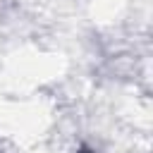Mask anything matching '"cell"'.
<instances>
[{
    "instance_id": "1",
    "label": "cell",
    "mask_w": 153,
    "mask_h": 153,
    "mask_svg": "<svg viewBox=\"0 0 153 153\" xmlns=\"http://www.w3.org/2000/svg\"><path fill=\"white\" fill-rule=\"evenodd\" d=\"M81 153H88V151H86V148H84V151H81Z\"/></svg>"
}]
</instances>
